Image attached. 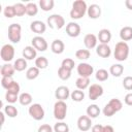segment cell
I'll return each mask as SVG.
<instances>
[{"label":"cell","mask_w":132,"mask_h":132,"mask_svg":"<svg viewBox=\"0 0 132 132\" xmlns=\"http://www.w3.org/2000/svg\"><path fill=\"white\" fill-rule=\"evenodd\" d=\"M88 10V6L87 3L84 0H76L72 3V8L69 12L70 18L73 20H79L81 19Z\"/></svg>","instance_id":"6da1fadb"},{"label":"cell","mask_w":132,"mask_h":132,"mask_svg":"<svg viewBox=\"0 0 132 132\" xmlns=\"http://www.w3.org/2000/svg\"><path fill=\"white\" fill-rule=\"evenodd\" d=\"M129 56V45L125 41H120L116 44L113 51V57L119 62H123L127 60Z\"/></svg>","instance_id":"7a4b0ae2"},{"label":"cell","mask_w":132,"mask_h":132,"mask_svg":"<svg viewBox=\"0 0 132 132\" xmlns=\"http://www.w3.org/2000/svg\"><path fill=\"white\" fill-rule=\"evenodd\" d=\"M22 38V27L20 24L13 23L8 26V39L12 43H19Z\"/></svg>","instance_id":"3957f363"},{"label":"cell","mask_w":132,"mask_h":132,"mask_svg":"<svg viewBox=\"0 0 132 132\" xmlns=\"http://www.w3.org/2000/svg\"><path fill=\"white\" fill-rule=\"evenodd\" d=\"M46 25L51 28V29H62L65 26V20L61 14H52L47 18L46 20Z\"/></svg>","instance_id":"277c9868"},{"label":"cell","mask_w":132,"mask_h":132,"mask_svg":"<svg viewBox=\"0 0 132 132\" xmlns=\"http://www.w3.org/2000/svg\"><path fill=\"white\" fill-rule=\"evenodd\" d=\"M67 114V104L65 101L58 100L54 104V117L58 121H63Z\"/></svg>","instance_id":"5b68a950"},{"label":"cell","mask_w":132,"mask_h":132,"mask_svg":"<svg viewBox=\"0 0 132 132\" xmlns=\"http://www.w3.org/2000/svg\"><path fill=\"white\" fill-rule=\"evenodd\" d=\"M28 112L30 114V117L32 119H34L35 121H41L44 118V109L41 106V104L39 103H33L30 105V107L28 108Z\"/></svg>","instance_id":"8992f818"},{"label":"cell","mask_w":132,"mask_h":132,"mask_svg":"<svg viewBox=\"0 0 132 132\" xmlns=\"http://www.w3.org/2000/svg\"><path fill=\"white\" fill-rule=\"evenodd\" d=\"M14 54H15V52H14V47L12 44L7 43L1 47L0 56L4 62H10L14 58Z\"/></svg>","instance_id":"52a82bcc"},{"label":"cell","mask_w":132,"mask_h":132,"mask_svg":"<svg viewBox=\"0 0 132 132\" xmlns=\"http://www.w3.org/2000/svg\"><path fill=\"white\" fill-rule=\"evenodd\" d=\"M76 70L78 75L81 77H90L94 72L93 66L89 63H79L76 67Z\"/></svg>","instance_id":"ba28073f"},{"label":"cell","mask_w":132,"mask_h":132,"mask_svg":"<svg viewBox=\"0 0 132 132\" xmlns=\"http://www.w3.org/2000/svg\"><path fill=\"white\" fill-rule=\"evenodd\" d=\"M31 43H32V46L36 51H39V52H45L48 47V44H47L46 40L43 37L39 36V35L33 37L32 40H31Z\"/></svg>","instance_id":"9c48e42d"},{"label":"cell","mask_w":132,"mask_h":132,"mask_svg":"<svg viewBox=\"0 0 132 132\" xmlns=\"http://www.w3.org/2000/svg\"><path fill=\"white\" fill-rule=\"evenodd\" d=\"M103 87L99 84H93L89 87V98L91 100H97L103 95Z\"/></svg>","instance_id":"30bf717a"},{"label":"cell","mask_w":132,"mask_h":132,"mask_svg":"<svg viewBox=\"0 0 132 132\" xmlns=\"http://www.w3.org/2000/svg\"><path fill=\"white\" fill-rule=\"evenodd\" d=\"M77 128L81 132L89 131L92 128V120L88 116H80L77 119Z\"/></svg>","instance_id":"8fae6325"},{"label":"cell","mask_w":132,"mask_h":132,"mask_svg":"<svg viewBox=\"0 0 132 132\" xmlns=\"http://www.w3.org/2000/svg\"><path fill=\"white\" fill-rule=\"evenodd\" d=\"M70 94H71V93H70L68 87H66V86H60V87H58V88L56 89V91H55V97H56L58 100H60V101H65V100H67V99L69 98Z\"/></svg>","instance_id":"7c38bea8"},{"label":"cell","mask_w":132,"mask_h":132,"mask_svg":"<svg viewBox=\"0 0 132 132\" xmlns=\"http://www.w3.org/2000/svg\"><path fill=\"white\" fill-rule=\"evenodd\" d=\"M66 33L69 37H77L80 34V26L75 22H70L66 25Z\"/></svg>","instance_id":"4fadbf2b"},{"label":"cell","mask_w":132,"mask_h":132,"mask_svg":"<svg viewBox=\"0 0 132 132\" xmlns=\"http://www.w3.org/2000/svg\"><path fill=\"white\" fill-rule=\"evenodd\" d=\"M30 29L32 32L36 33V34H42L45 32L46 30V25L42 22V21H39V20H36V21H33L31 24H30Z\"/></svg>","instance_id":"5bb4252c"},{"label":"cell","mask_w":132,"mask_h":132,"mask_svg":"<svg viewBox=\"0 0 132 132\" xmlns=\"http://www.w3.org/2000/svg\"><path fill=\"white\" fill-rule=\"evenodd\" d=\"M97 41H98L97 36L92 33H89L84 37V43H85V46L87 47V50H92V48L96 47Z\"/></svg>","instance_id":"9a60e30c"},{"label":"cell","mask_w":132,"mask_h":132,"mask_svg":"<svg viewBox=\"0 0 132 132\" xmlns=\"http://www.w3.org/2000/svg\"><path fill=\"white\" fill-rule=\"evenodd\" d=\"M96 54L101 58H108L111 55V48L109 47L108 44L100 43L99 45L96 46Z\"/></svg>","instance_id":"2e32d148"},{"label":"cell","mask_w":132,"mask_h":132,"mask_svg":"<svg viewBox=\"0 0 132 132\" xmlns=\"http://www.w3.org/2000/svg\"><path fill=\"white\" fill-rule=\"evenodd\" d=\"M87 14L90 19H93V20H96L98 19L100 15H101V8L98 4H91L89 7H88V10H87Z\"/></svg>","instance_id":"e0dca14e"},{"label":"cell","mask_w":132,"mask_h":132,"mask_svg":"<svg viewBox=\"0 0 132 132\" xmlns=\"http://www.w3.org/2000/svg\"><path fill=\"white\" fill-rule=\"evenodd\" d=\"M51 50L54 54H57V55H60L64 52L65 50V44L64 42L61 40V39H55L52 44H51Z\"/></svg>","instance_id":"ac0fdd59"},{"label":"cell","mask_w":132,"mask_h":132,"mask_svg":"<svg viewBox=\"0 0 132 132\" xmlns=\"http://www.w3.org/2000/svg\"><path fill=\"white\" fill-rule=\"evenodd\" d=\"M97 38L99 39L100 43L107 44L111 39V32L108 29H101L99 31V33H98Z\"/></svg>","instance_id":"d6986e66"},{"label":"cell","mask_w":132,"mask_h":132,"mask_svg":"<svg viewBox=\"0 0 132 132\" xmlns=\"http://www.w3.org/2000/svg\"><path fill=\"white\" fill-rule=\"evenodd\" d=\"M22 54H23V58H25L26 60H33V59H36L37 51L32 45H28L24 47Z\"/></svg>","instance_id":"ffe728a7"},{"label":"cell","mask_w":132,"mask_h":132,"mask_svg":"<svg viewBox=\"0 0 132 132\" xmlns=\"http://www.w3.org/2000/svg\"><path fill=\"white\" fill-rule=\"evenodd\" d=\"M14 72H15V69H14L13 65H11L9 63L4 64L1 67V70H0V73H1L2 77H12Z\"/></svg>","instance_id":"44dd1931"},{"label":"cell","mask_w":132,"mask_h":132,"mask_svg":"<svg viewBox=\"0 0 132 132\" xmlns=\"http://www.w3.org/2000/svg\"><path fill=\"white\" fill-rule=\"evenodd\" d=\"M120 38L122 41H129L132 39V27L125 26L120 30Z\"/></svg>","instance_id":"7402d4cb"},{"label":"cell","mask_w":132,"mask_h":132,"mask_svg":"<svg viewBox=\"0 0 132 132\" xmlns=\"http://www.w3.org/2000/svg\"><path fill=\"white\" fill-rule=\"evenodd\" d=\"M86 112H87V116H88L89 118L95 119V118H97V117L100 114L101 110H100V108H99V106H98L97 104H91V105H89V106L87 107Z\"/></svg>","instance_id":"603a6c76"},{"label":"cell","mask_w":132,"mask_h":132,"mask_svg":"<svg viewBox=\"0 0 132 132\" xmlns=\"http://www.w3.org/2000/svg\"><path fill=\"white\" fill-rule=\"evenodd\" d=\"M75 86H76V88L78 90H81V91L86 90L87 88L90 87V77H81V76H79L75 81Z\"/></svg>","instance_id":"cb8c5ba5"},{"label":"cell","mask_w":132,"mask_h":132,"mask_svg":"<svg viewBox=\"0 0 132 132\" xmlns=\"http://www.w3.org/2000/svg\"><path fill=\"white\" fill-rule=\"evenodd\" d=\"M124 72V66L122 64H112L109 68V73L114 77H119Z\"/></svg>","instance_id":"d4e9b609"},{"label":"cell","mask_w":132,"mask_h":132,"mask_svg":"<svg viewBox=\"0 0 132 132\" xmlns=\"http://www.w3.org/2000/svg\"><path fill=\"white\" fill-rule=\"evenodd\" d=\"M13 67L15 71H24L27 68V60L25 58H18L13 63Z\"/></svg>","instance_id":"484cf974"},{"label":"cell","mask_w":132,"mask_h":132,"mask_svg":"<svg viewBox=\"0 0 132 132\" xmlns=\"http://www.w3.org/2000/svg\"><path fill=\"white\" fill-rule=\"evenodd\" d=\"M39 72H40V69H38L36 66L30 67V68H28L27 71H26V77H27V79L33 80V79H35V78L38 77Z\"/></svg>","instance_id":"4316f807"},{"label":"cell","mask_w":132,"mask_h":132,"mask_svg":"<svg viewBox=\"0 0 132 132\" xmlns=\"http://www.w3.org/2000/svg\"><path fill=\"white\" fill-rule=\"evenodd\" d=\"M32 95L31 94H29V93H27V92H25V93H22L20 96H19V102L22 104V105H24V106H28V105H30L31 103H32Z\"/></svg>","instance_id":"83f0119b"},{"label":"cell","mask_w":132,"mask_h":132,"mask_svg":"<svg viewBox=\"0 0 132 132\" xmlns=\"http://www.w3.org/2000/svg\"><path fill=\"white\" fill-rule=\"evenodd\" d=\"M55 1L54 0H40L39 1V6L43 11H50L54 8Z\"/></svg>","instance_id":"f1b7e54d"},{"label":"cell","mask_w":132,"mask_h":132,"mask_svg":"<svg viewBox=\"0 0 132 132\" xmlns=\"http://www.w3.org/2000/svg\"><path fill=\"white\" fill-rule=\"evenodd\" d=\"M4 113L9 117V118H15L19 113L18 109L15 106H13L12 104H7L5 107H4Z\"/></svg>","instance_id":"f546056e"},{"label":"cell","mask_w":132,"mask_h":132,"mask_svg":"<svg viewBox=\"0 0 132 132\" xmlns=\"http://www.w3.org/2000/svg\"><path fill=\"white\" fill-rule=\"evenodd\" d=\"M47 65H48V60L45 57L40 56L35 59V66L38 69H45L47 67Z\"/></svg>","instance_id":"4dcf8cb0"},{"label":"cell","mask_w":132,"mask_h":132,"mask_svg":"<svg viewBox=\"0 0 132 132\" xmlns=\"http://www.w3.org/2000/svg\"><path fill=\"white\" fill-rule=\"evenodd\" d=\"M70 97H71V99H72L73 101H75V102H80V101H82V100L85 99V93H84V91L76 89V90L72 91V93L70 94Z\"/></svg>","instance_id":"1f68e13d"},{"label":"cell","mask_w":132,"mask_h":132,"mask_svg":"<svg viewBox=\"0 0 132 132\" xmlns=\"http://www.w3.org/2000/svg\"><path fill=\"white\" fill-rule=\"evenodd\" d=\"M26 8H27V13H26V14H28V15H30V16H34V15H36L37 12H38V6H37V4L34 3V2H29V3H27Z\"/></svg>","instance_id":"d6a6232c"},{"label":"cell","mask_w":132,"mask_h":132,"mask_svg":"<svg viewBox=\"0 0 132 132\" xmlns=\"http://www.w3.org/2000/svg\"><path fill=\"white\" fill-rule=\"evenodd\" d=\"M58 76L62 80H67L71 76V71L66 69V68H64V67H62V66H60V68L58 69Z\"/></svg>","instance_id":"836d02e7"},{"label":"cell","mask_w":132,"mask_h":132,"mask_svg":"<svg viewBox=\"0 0 132 132\" xmlns=\"http://www.w3.org/2000/svg\"><path fill=\"white\" fill-rule=\"evenodd\" d=\"M108 76H109L108 71L105 70V69H103V68L97 70L96 71V74H95L96 79L99 80V81H105L106 79H108Z\"/></svg>","instance_id":"e575fe53"},{"label":"cell","mask_w":132,"mask_h":132,"mask_svg":"<svg viewBox=\"0 0 132 132\" xmlns=\"http://www.w3.org/2000/svg\"><path fill=\"white\" fill-rule=\"evenodd\" d=\"M13 6H14V9H15L16 16H23L25 13H27V8H26L25 4L19 2V3H15Z\"/></svg>","instance_id":"d590c367"},{"label":"cell","mask_w":132,"mask_h":132,"mask_svg":"<svg viewBox=\"0 0 132 132\" xmlns=\"http://www.w3.org/2000/svg\"><path fill=\"white\" fill-rule=\"evenodd\" d=\"M54 132H69V126L64 122H58L54 126Z\"/></svg>","instance_id":"8d00e7d4"},{"label":"cell","mask_w":132,"mask_h":132,"mask_svg":"<svg viewBox=\"0 0 132 132\" xmlns=\"http://www.w3.org/2000/svg\"><path fill=\"white\" fill-rule=\"evenodd\" d=\"M108 104L116 110V112L120 111V110L122 109V107H123L122 101H121L120 99H118V98H112V99H110L109 102H108Z\"/></svg>","instance_id":"74e56055"},{"label":"cell","mask_w":132,"mask_h":132,"mask_svg":"<svg viewBox=\"0 0 132 132\" xmlns=\"http://www.w3.org/2000/svg\"><path fill=\"white\" fill-rule=\"evenodd\" d=\"M90 51L89 50H77L75 52V57L79 60H88L90 58Z\"/></svg>","instance_id":"f35d334b"},{"label":"cell","mask_w":132,"mask_h":132,"mask_svg":"<svg viewBox=\"0 0 132 132\" xmlns=\"http://www.w3.org/2000/svg\"><path fill=\"white\" fill-rule=\"evenodd\" d=\"M3 14L4 16H6L7 19H11L13 16H15V9H14V6L13 5H7L5 6L4 10H3Z\"/></svg>","instance_id":"ab89813d"},{"label":"cell","mask_w":132,"mask_h":132,"mask_svg":"<svg viewBox=\"0 0 132 132\" xmlns=\"http://www.w3.org/2000/svg\"><path fill=\"white\" fill-rule=\"evenodd\" d=\"M5 100H6L7 103H9V104H13V103H15V102L19 100V94H14V93L7 92V91H6Z\"/></svg>","instance_id":"60d3db41"},{"label":"cell","mask_w":132,"mask_h":132,"mask_svg":"<svg viewBox=\"0 0 132 132\" xmlns=\"http://www.w3.org/2000/svg\"><path fill=\"white\" fill-rule=\"evenodd\" d=\"M61 66L64 67V68H66V69H68V70H70V71H72V69H73L74 66H75V63H74V61H73L72 59L66 58V59H64V60L62 61Z\"/></svg>","instance_id":"b9f144b4"},{"label":"cell","mask_w":132,"mask_h":132,"mask_svg":"<svg viewBox=\"0 0 132 132\" xmlns=\"http://www.w3.org/2000/svg\"><path fill=\"white\" fill-rule=\"evenodd\" d=\"M102 112H103V114L105 116V117H112L114 113H116V110L107 103L104 107H103V110H102Z\"/></svg>","instance_id":"7bdbcfd3"},{"label":"cell","mask_w":132,"mask_h":132,"mask_svg":"<svg viewBox=\"0 0 132 132\" xmlns=\"http://www.w3.org/2000/svg\"><path fill=\"white\" fill-rule=\"evenodd\" d=\"M123 87L127 91L132 90V76H126L123 80Z\"/></svg>","instance_id":"ee69618b"},{"label":"cell","mask_w":132,"mask_h":132,"mask_svg":"<svg viewBox=\"0 0 132 132\" xmlns=\"http://www.w3.org/2000/svg\"><path fill=\"white\" fill-rule=\"evenodd\" d=\"M14 80L12 79V77H2L1 78V86L5 89V90H7L8 88H9V86L13 82Z\"/></svg>","instance_id":"f6af8a7d"},{"label":"cell","mask_w":132,"mask_h":132,"mask_svg":"<svg viewBox=\"0 0 132 132\" xmlns=\"http://www.w3.org/2000/svg\"><path fill=\"white\" fill-rule=\"evenodd\" d=\"M20 85L14 80L10 86H9V88L6 90L7 92H11V93H14V94H19L20 93Z\"/></svg>","instance_id":"bcb514c9"},{"label":"cell","mask_w":132,"mask_h":132,"mask_svg":"<svg viewBox=\"0 0 132 132\" xmlns=\"http://www.w3.org/2000/svg\"><path fill=\"white\" fill-rule=\"evenodd\" d=\"M54 131V128H52L48 124H43L41 126H39L37 132H53Z\"/></svg>","instance_id":"7dc6e473"},{"label":"cell","mask_w":132,"mask_h":132,"mask_svg":"<svg viewBox=\"0 0 132 132\" xmlns=\"http://www.w3.org/2000/svg\"><path fill=\"white\" fill-rule=\"evenodd\" d=\"M124 102H125L127 105L132 106V93H128V94L125 96V98H124Z\"/></svg>","instance_id":"c3c4849f"},{"label":"cell","mask_w":132,"mask_h":132,"mask_svg":"<svg viewBox=\"0 0 132 132\" xmlns=\"http://www.w3.org/2000/svg\"><path fill=\"white\" fill-rule=\"evenodd\" d=\"M91 131H92V132H103V125H101V124L94 125V126L91 128Z\"/></svg>","instance_id":"681fc988"},{"label":"cell","mask_w":132,"mask_h":132,"mask_svg":"<svg viewBox=\"0 0 132 132\" xmlns=\"http://www.w3.org/2000/svg\"><path fill=\"white\" fill-rule=\"evenodd\" d=\"M103 132H114V129L110 125H105L103 126Z\"/></svg>","instance_id":"f907efd6"},{"label":"cell","mask_w":132,"mask_h":132,"mask_svg":"<svg viewBox=\"0 0 132 132\" xmlns=\"http://www.w3.org/2000/svg\"><path fill=\"white\" fill-rule=\"evenodd\" d=\"M125 5H126V7L128 9L132 10V0H126L125 1Z\"/></svg>","instance_id":"816d5d0a"},{"label":"cell","mask_w":132,"mask_h":132,"mask_svg":"<svg viewBox=\"0 0 132 132\" xmlns=\"http://www.w3.org/2000/svg\"><path fill=\"white\" fill-rule=\"evenodd\" d=\"M0 116H1V125H3L4 124V117H5V113H4V111H1L0 112Z\"/></svg>","instance_id":"f5cc1de1"}]
</instances>
